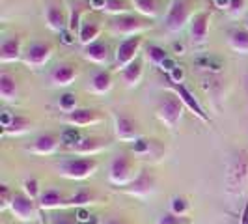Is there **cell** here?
<instances>
[{"label": "cell", "mask_w": 248, "mask_h": 224, "mask_svg": "<svg viewBox=\"0 0 248 224\" xmlns=\"http://www.w3.org/2000/svg\"><path fill=\"white\" fill-rule=\"evenodd\" d=\"M146 58H148L153 65H162L170 56H168V52L164 50V47H161V45H153V43H151V45L146 47Z\"/></svg>", "instance_id": "31"}, {"label": "cell", "mask_w": 248, "mask_h": 224, "mask_svg": "<svg viewBox=\"0 0 248 224\" xmlns=\"http://www.w3.org/2000/svg\"><path fill=\"white\" fill-rule=\"evenodd\" d=\"M107 148V140L105 138H97V137H88L82 138L77 146H73V151L77 155H82V157H93L95 153H99Z\"/></svg>", "instance_id": "19"}, {"label": "cell", "mask_w": 248, "mask_h": 224, "mask_svg": "<svg viewBox=\"0 0 248 224\" xmlns=\"http://www.w3.org/2000/svg\"><path fill=\"white\" fill-rule=\"evenodd\" d=\"M192 17V4L190 0H172L168 12H166V19H164V26L168 32H179L183 30L185 25Z\"/></svg>", "instance_id": "5"}, {"label": "cell", "mask_w": 248, "mask_h": 224, "mask_svg": "<svg viewBox=\"0 0 248 224\" xmlns=\"http://www.w3.org/2000/svg\"><path fill=\"white\" fill-rule=\"evenodd\" d=\"M105 224H122L120 221H108V223H105Z\"/></svg>", "instance_id": "47"}, {"label": "cell", "mask_w": 248, "mask_h": 224, "mask_svg": "<svg viewBox=\"0 0 248 224\" xmlns=\"http://www.w3.org/2000/svg\"><path fill=\"white\" fill-rule=\"evenodd\" d=\"M13 194L15 192H12L8 185H0V211H6V209L12 208Z\"/></svg>", "instance_id": "37"}, {"label": "cell", "mask_w": 248, "mask_h": 224, "mask_svg": "<svg viewBox=\"0 0 248 224\" xmlns=\"http://www.w3.org/2000/svg\"><path fill=\"white\" fill-rule=\"evenodd\" d=\"M58 105H60V109H62L65 114H67V112L77 111V96L67 92V94L60 96V101H58Z\"/></svg>", "instance_id": "36"}, {"label": "cell", "mask_w": 248, "mask_h": 224, "mask_svg": "<svg viewBox=\"0 0 248 224\" xmlns=\"http://www.w3.org/2000/svg\"><path fill=\"white\" fill-rule=\"evenodd\" d=\"M241 224H248V200L245 202V208L241 213Z\"/></svg>", "instance_id": "45"}, {"label": "cell", "mask_w": 248, "mask_h": 224, "mask_svg": "<svg viewBox=\"0 0 248 224\" xmlns=\"http://www.w3.org/2000/svg\"><path fill=\"white\" fill-rule=\"evenodd\" d=\"M170 75V82H175V84H181L183 82V79H185V69L181 67V65H177L172 73Z\"/></svg>", "instance_id": "42"}, {"label": "cell", "mask_w": 248, "mask_h": 224, "mask_svg": "<svg viewBox=\"0 0 248 224\" xmlns=\"http://www.w3.org/2000/svg\"><path fill=\"white\" fill-rule=\"evenodd\" d=\"M226 185L230 194H241L248 185V151L241 149L232 157L226 172Z\"/></svg>", "instance_id": "1"}, {"label": "cell", "mask_w": 248, "mask_h": 224, "mask_svg": "<svg viewBox=\"0 0 248 224\" xmlns=\"http://www.w3.org/2000/svg\"><path fill=\"white\" fill-rule=\"evenodd\" d=\"M34 198H30L26 192H15L12 200V213L13 217L21 223H32L39 219V208Z\"/></svg>", "instance_id": "8"}, {"label": "cell", "mask_w": 248, "mask_h": 224, "mask_svg": "<svg viewBox=\"0 0 248 224\" xmlns=\"http://www.w3.org/2000/svg\"><path fill=\"white\" fill-rule=\"evenodd\" d=\"M247 10V0H230V6H228V13L232 17H241Z\"/></svg>", "instance_id": "40"}, {"label": "cell", "mask_w": 248, "mask_h": 224, "mask_svg": "<svg viewBox=\"0 0 248 224\" xmlns=\"http://www.w3.org/2000/svg\"><path fill=\"white\" fill-rule=\"evenodd\" d=\"M149 148H151V142L146 140V138H138L135 142H131V149L135 155H144V153H149Z\"/></svg>", "instance_id": "39"}, {"label": "cell", "mask_w": 248, "mask_h": 224, "mask_svg": "<svg viewBox=\"0 0 248 224\" xmlns=\"http://www.w3.org/2000/svg\"><path fill=\"white\" fill-rule=\"evenodd\" d=\"M39 183H37V179H34V177H32V179H26L25 181V191H23V192H26V194H28V196H30V198H39V196H41V194H39Z\"/></svg>", "instance_id": "41"}, {"label": "cell", "mask_w": 248, "mask_h": 224, "mask_svg": "<svg viewBox=\"0 0 248 224\" xmlns=\"http://www.w3.org/2000/svg\"><path fill=\"white\" fill-rule=\"evenodd\" d=\"M77 77H78L77 65L63 62V64H58V65L50 71V82H52V86L65 88V86H69V84H73Z\"/></svg>", "instance_id": "15"}, {"label": "cell", "mask_w": 248, "mask_h": 224, "mask_svg": "<svg viewBox=\"0 0 248 224\" xmlns=\"http://www.w3.org/2000/svg\"><path fill=\"white\" fill-rule=\"evenodd\" d=\"M209 21H211L209 12H200L190 19V37L194 45H205L209 34Z\"/></svg>", "instance_id": "14"}, {"label": "cell", "mask_w": 248, "mask_h": 224, "mask_svg": "<svg viewBox=\"0 0 248 224\" xmlns=\"http://www.w3.org/2000/svg\"><path fill=\"white\" fill-rule=\"evenodd\" d=\"M90 88L93 94H107L112 88V73L110 71H97V73L92 77V82Z\"/></svg>", "instance_id": "28"}, {"label": "cell", "mask_w": 248, "mask_h": 224, "mask_svg": "<svg viewBox=\"0 0 248 224\" xmlns=\"http://www.w3.org/2000/svg\"><path fill=\"white\" fill-rule=\"evenodd\" d=\"M19 58H21V37L13 36L4 39L2 45H0V62H17Z\"/></svg>", "instance_id": "20"}, {"label": "cell", "mask_w": 248, "mask_h": 224, "mask_svg": "<svg viewBox=\"0 0 248 224\" xmlns=\"http://www.w3.org/2000/svg\"><path fill=\"white\" fill-rule=\"evenodd\" d=\"M108 26H110L112 32H116V34L133 37V36H142V32H146L148 28H151L153 23H149V19H146V17L125 13V15L112 17Z\"/></svg>", "instance_id": "4"}, {"label": "cell", "mask_w": 248, "mask_h": 224, "mask_svg": "<svg viewBox=\"0 0 248 224\" xmlns=\"http://www.w3.org/2000/svg\"><path fill=\"white\" fill-rule=\"evenodd\" d=\"M58 174L67 179L82 181L97 170V161L93 157H77V159H65L58 166Z\"/></svg>", "instance_id": "3"}, {"label": "cell", "mask_w": 248, "mask_h": 224, "mask_svg": "<svg viewBox=\"0 0 248 224\" xmlns=\"http://www.w3.org/2000/svg\"><path fill=\"white\" fill-rule=\"evenodd\" d=\"M28 127H30V120H28V118L21 116V114H13L12 124L8 125V127H4L2 131H4V135L17 137V135H23V133H26V131H28Z\"/></svg>", "instance_id": "29"}, {"label": "cell", "mask_w": 248, "mask_h": 224, "mask_svg": "<svg viewBox=\"0 0 248 224\" xmlns=\"http://www.w3.org/2000/svg\"><path fill=\"white\" fill-rule=\"evenodd\" d=\"M101 120H103V114L95 109H77L63 116V122L71 127H88V125L99 124Z\"/></svg>", "instance_id": "13"}, {"label": "cell", "mask_w": 248, "mask_h": 224, "mask_svg": "<svg viewBox=\"0 0 248 224\" xmlns=\"http://www.w3.org/2000/svg\"><path fill=\"white\" fill-rule=\"evenodd\" d=\"M80 25H82V21H80V10L75 8V10H71V15H69V25H67L69 34H71V36L78 34V32H80Z\"/></svg>", "instance_id": "38"}, {"label": "cell", "mask_w": 248, "mask_h": 224, "mask_svg": "<svg viewBox=\"0 0 248 224\" xmlns=\"http://www.w3.org/2000/svg\"><path fill=\"white\" fill-rule=\"evenodd\" d=\"M215 4H217L218 8H222V10H228V6H230V0H215Z\"/></svg>", "instance_id": "46"}, {"label": "cell", "mask_w": 248, "mask_h": 224, "mask_svg": "<svg viewBox=\"0 0 248 224\" xmlns=\"http://www.w3.org/2000/svg\"><path fill=\"white\" fill-rule=\"evenodd\" d=\"M99 32H101V26L97 25V23H93V21H82L80 32H78V41H80V45L88 47L90 43L97 41Z\"/></svg>", "instance_id": "26"}, {"label": "cell", "mask_w": 248, "mask_h": 224, "mask_svg": "<svg viewBox=\"0 0 248 224\" xmlns=\"http://www.w3.org/2000/svg\"><path fill=\"white\" fill-rule=\"evenodd\" d=\"M120 192H124V194H129V196H137V198H146L149 194H153L155 192V189H157V179H155V176L151 174L149 170H140L138 176L129 183V185L125 187H116Z\"/></svg>", "instance_id": "7"}, {"label": "cell", "mask_w": 248, "mask_h": 224, "mask_svg": "<svg viewBox=\"0 0 248 224\" xmlns=\"http://www.w3.org/2000/svg\"><path fill=\"white\" fill-rule=\"evenodd\" d=\"M52 45L50 43H43V41H36V43H32L25 52V64L28 67H41V65H45V64L50 60V56H52Z\"/></svg>", "instance_id": "11"}, {"label": "cell", "mask_w": 248, "mask_h": 224, "mask_svg": "<svg viewBox=\"0 0 248 224\" xmlns=\"http://www.w3.org/2000/svg\"><path fill=\"white\" fill-rule=\"evenodd\" d=\"M185 111V105L179 101V97L175 94H168L164 96V99L159 103L157 107V116L162 124L166 125L168 129H177V125L181 122V116Z\"/></svg>", "instance_id": "6"}, {"label": "cell", "mask_w": 248, "mask_h": 224, "mask_svg": "<svg viewBox=\"0 0 248 224\" xmlns=\"http://www.w3.org/2000/svg\"><path fill=\"white\" fill-rule=\"evenodd\" d=\"M138 172L135 170V161L127 153H118L108 164V181L114 187L129 185Z\"/></svg>", "instance_id": "2"}, {"label": "cell", "mask_w": 248, "mask_h": 224, "mask_svg": "<svg viewBox=\"0 0 248 224\" xmlns=\"http://www.w3.org/2000/svg\"><path fill=\"white\" fill-rule=\"evenodd\" d=\"M60 144H62V138L58 137V135H54V133H43V135L36 137V140L32 142L30 151L36 153V155H52V153L58 151Z\"/></svg>", "instance_id": "16"}, {"label": "cell", "mask_w": 248, "mask_h": 224, "mask_svg": "<svg viewBox=\"0 0 248 224\" xmlns=\"http://www.w3.org/2000/svg\"><path fill=\"white\" fill-rule=\"evenodd\" d=\"M12 120H13V114H10V112H2V116H0L2 127H8V125L12 124Z\"/></svg>", "instance_id": "44"}, {"label": "cell", "mask_w": 248, "mask_h": 224, "mask_svg": "<svg viewBox=\"0 0 248 224\" xmlns=\"http://www.w3.org/2000/svg\"><path fill=\"white\" fill-rule=\"evenodd\" d=\"M45 23L49 26V30L52 32H58V34H63L67 30V25H69V19L65 17V13L60 6L56 4H49L45 8Z\"/></svg>", "instance_id": "17"}, {"label": "cell", "mask_w": 248, "mask_h": 224, "mask_svg": "<svg viewBox=\"0 0 248 224\" xmlns=\"http://www.w3.org/2000/svg\"><path fill=\"white\" fill-rule=\"evenodd\" d=\"M188 200L185 198V196H179V194H175V196H172V200H170V211L175 213V215H183V217H186V213H188Z\"/></svg>", "instance_id": "32"}, {"label": "cell", "mask_w": 248, "mask_h": 224, "mask_svg": "<svg viewBox=\"0 0 248 224\" xmlns=\"http://www.w3.org/2000/svg\"><path fill=\"white\" fill-rule=\"evenodd\" d=\"M82 56L86 58L88 62L97 64V65H103V64L108 62V56H110V49L105 41H93L90 43L88 47H84L82 50Z\"/></svg>", "instance_id": "18"}, {"label": "cell", "mask_w": 248, "mask_h": 224, "mask_svg": "<svg viewBox=\"0 0 248 224\" xmlns=\"http://www.w3.org/2000/svg\"><path fill=\"white\" fill-rule=\"evenodd\" d=\"M97 202V196L88 191V189H82L78 192H75L73 196H69L67 202H65V208H75V209H80V208H86L88 204H93Z\"/></svg>", "instance_id": "27"}, {"label": "cell", "mask_w": 248, "mask_h": 224, "mask_svg": "<svg viewBox=\"0 0 248 224\" xmlns=\"http://www.w3.org/2000/svg\"><path fill=\"white\" fill-rule=\"evenodd\" d=\"M65 202H67V198L63 196L60 191L49 189V191L41 192L37 204H39L41 209H60V208H65Z\"/></svg>", "instance_id": "23"}, {"label": "cell", "mask_w": 248, "mask_h": 224, "mask_svg": "<svg viewBox=\"0 0 248 224\" xmlns=\"http://www.w3.org/2000/svg\"><path fill=\"white\" fill-rule=\"evenodd\" d=\"M60 138H62V144L69 146V148L77 146V144L82 140L80 133H78V129H75V127H67V129L63 131L62 135H60Z\"/></svg>", "instance_id": "34"}, {"label": "cell", "mask_w": 248, "mask_h": 224, "mask_svg": "<svg viewBox=\"0 0 248 224\" xmlns=\"http://www.w3.org/2000/svg\"><path fill=\"white\" fill-rule=\"evenodd\" d=\"M198 65L202 69H209V71H220L224 65L218 58H213V56H202L198 58Z\"/></svg>", "instance_id": "35"}, {"label": "cell", "mask_w": 248, "mask_h": 224, "mask_svg": "<svg viewBox=\"0 0 248 224\" xmlns=\"http://www.w3.org/2000/svg\"><path fill=\"white\" fill-rule=\"evenodd\" d=\"M131 0H105V6L101 12L108 13L112 17H118V15H125L131 10Z\"/></svg>", "instance_id": "30"}, {"label": "cell", "mask_w": 248, "mask_h": 224, "mask_svg": "<svg viewBox=\"0 0 248 224\" xmlns=\"http://www.w3.org/2000/svg\"><path fill=\"white\" fill-rule=\"evenodd\" d=\"M0 97L6 103H13L19 97V86L12 73H0Z\"/></svg>", "instance_id": "21"}, {"label": "cell", "mask_w": 248, "mask_h": 224, "mask_svg": "<svg viewBox=\"0 0 248 224\" xmlns=\"http://www.w3.org/2000/svg\"><path fill=\"white\" fill-rule=\"evenodd\" d=\"M142 36H133L124 39L116 49V69L124 71L129 64H133L138 58V52L142 47Z\"/></svg>", "instance_id": "9"}, {"label": "cell", "mask_w": 248, "mask_h": 224, "mask_svg": "<svg viewBox=\"0 0 248 224\" xmlns=\"http://www.w3.org/2000/svg\"><path fill=\"white\" fill-rule=\"evenodd\" d=\"M114 133L116 138L122 142H135L140 138V131H138V124L125 112H114Z\"/></svg>", "instance_id": "10"}, {"label": "cell", "mask_w": 248, "mask_h": 224, "mask_svg": "<svg viewBox=\"0 0 248 224\" xmlns=\"http://www.w3.org/2000/svg\"><path fill=\"white\" fill-rule=\"evenodd\" d=\"M52 224H77V215H62V217H54Z\"/></svg>", "instance_id": "43"}, {"label": "cell", "mask_w": 248, "mask_h": 224, "mask_svg": "<svg viewBox=\"0 0 248 224\" xmlns=\"http://www.w3.org/2000/svg\"><path fill=\"white\" fill-rule=\"evenodd\" d=\"M247 30H248V23H247Z\"/></svg>", "instance_id": "48"}, {"label": "cell", "mask_w": 248, "mask_h": 224, "mask_svg": "<svg viewBox=\"0 0 248 224\" xmlns=\"http://www.w3.org/2000/svg\"><path fill=\"white\" fill-rule=\"evenodd\" d=\"M157 224H192V221L188 217H183V215H175L172 211H164L159 217Z\"/></svg>", "instance_id": "33"}, {"label": "cell", "mask_w": 248, "mask_h": 224, "mask_svg": "<svg viewBox=\"0 0 248 224\" xmlns=\"http://www.w3.org/2000/svg\"><path fill=\"white\" fill-rule=\"evenodd\" d=\"M131 4L140 17H146L149 21L157 19L161 13V0H131Z\"/></svg>", "instance_id": "22"}, {"label": "cell", "mask_w": 248, "mask_h": 224, "mask_svg": "<svg viewBox=\"0 0 248 224\" xmlns=\"http://www.w3.org/2000/svg\"><path fill=\"white\" fill-rule=\"evenodd\" d=\"M170 88L174 90V94L179 97V101L185 105V109H188V111L192 112L198 120H202L203 124H209V116L205 114V111L202 109V105H200L198 99L194 97V94H192L188 88L183 86V84H175V82H170Z\"/></svg>", "instance_id": "12"}, {"label": "cell", "mask_w": 248, "mask_h": 224, "mask_svg": "<svg viewBox=\"0 0 248 224\" xmlns=\"http://www.w3.org/2000/svg\"><path fill=\"white\" fill-rule=\"evenodd\" d=\"M228 45L235 52L248 54V30L247 28H233L228 34Z\"/></svg>", "instance_id": "25"}, {"label": "cell", "mask_w": 248, "mask_h": 224, "mask_svg": "<svg viewBox=\"0 0 248 224\" xmlns=\"http://www.w3.org/2000/svg\"><path fill=\"white\" fill-rule=\"evenodd\" d=\"M120 73H122V79H124V82H125V86H127V88L138 86V84H140V80H142V75H144L142 62L137 58L135 62L129 64L124 71H120Z\"/></svg>", "instance_id": "24"}]
</instances>
